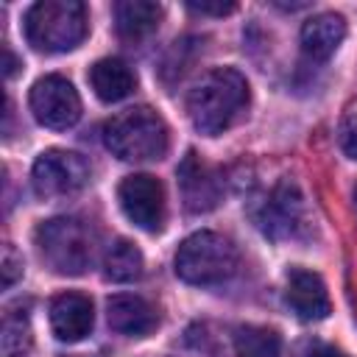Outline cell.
Instances as JSON below:
<instances>
[{"label":"cell","instance_id":"obj_20","mask_svg":"<svg viewBox=\"0 0 357 357\" xmlns=\"http://www.w3.org/2000/svg\"><path fill=\"white\" fill-rule=\"evenodd\" d=\"M20 276H22V257L17 254V248L11 243H6L3 257H0V282H3V287H11Z\"/></svg>","mask_w":357,"mask_h":357},{"label":"cell","instance_id":"obj_7","mask_svg":"<svg viewBox=\"0 0 357 357\" xmlns=\"http://www.w3.org/2000/svg\"><path fill=\"white\" fill-rule=\"evenodd\" d=\"M31 181L42 198L70 195V192H78L89 181V165L75 151L53 148V151L39 153V159L33 162V170H31Z\"/></svg>","mask_w":357,"mask_h":357},{"label":"cell","instance_id":"obj_21","mask_svg":"<svg viewBox=\"0 0 357 357\" xmlns=\"http://www.w3.org/2000/svg\"><path fill=\"white\" fill-rule=\"evenodd\" d=\"M340 148L349 159H357V112L346 114V120L340 123Z\"/></svg>","mask_w":357,"mask_h":357},{"label":"cell","instance_id":"obj_22","mask_svg":"<svg viewBox=\"0 0 357 357\" xmlns=\"http://www.w3.org/2000/svg\"><path fill=\"white\" fill-rule=\"evenodd\" d=\"M301 357H346L340 349H335L332 343H321V340H310L301 351Z\"/></svg>","mask_w":357,"mask_h":357},{"label":"cell","instance_id":"obj_4","mask_svg":"<svg viewBox=\"0 0 357 357\" xmlns=\"http://www.w3.org/2000/svg\"><path fill=\"white\" fill-rule=\"evenodd\" d=\"M42 259L56 273H84L98 257V234L78 218H53L36 229Z\"/></svg>","mask_w":357,"mask_h":357},{"label":"cell","instance_id":"obj_13","mask_svg":"<svg viewBox=\"0 0 357 357\" xmlns=\"http://www.w3.org/2000/svg\"><path fill=\"white\" fill-rule=\"evenodd\" d=\"M106 318L114 332L131 337H142L156 326V310L142 296H131V293L112 296L106 301Z\"/></svg>","mask_w":357,"mask_h":357},{"label":"cell","instance_id":"obj_16","mask_svg":"<svg viewBox=\"0 0 357 357\" xmlns=\"http://www.w3.org/2000/svg\"><path fill=\"white\" fill-rule=\"evenodd\" d=\"M159 20H162V6L151 3V0H123L114 6L117 33L123 39H131V42L153 33Z\"/></svg>","mask_w":357,"mask_h":357},{"label":"cell","instance_id":"obj_6","mask_svg":"<svg viewBox=\"0 0 357 357\" xmlns=\"http://www.w3.org/2000/svg\"><path fill=\"white\" fill-rule=\"evenodd\" d=\"M31 112L45 128H70L81 117V98L64 75H42L28 95Z\"/></svg>","mask_w":357,"mask_h":357},{"label":"cell","instance_id":"obj_18","mask_svg":"<svg viewBox=\"0 0 357 357\" xmlns=\"http://www.w3.org/2000/svg\"><path fill=\"white\" fill-rule=\"evenodd\" d=\"M234 351L237 357H279L282 337L268 326H240L234 332Z\"/></svg>","mask_w":357,"mask_h":357},{"label":"cell","instance_id":"obj_12","mask_svg":"<svg viewBox=\"0 0 357 357\" xmlns=\"http://www.w3.org/2000/svg\"><path fill=\"white\" fill-rule=\"evenodd\" d=\"M284 298L293 307V312L298 318H304V321H324L329 315V310H332L324 279L318 273L307 271V268H293L287 273Z\"/></svg>","mask_w":357,"mask_h":357},{"label":"cell","instance_id":"obj_25","mask_svg":"<svg viewBox=\"0 0 357 357\" xmlns=\"http://www.w3.org/2000/svg\"><path fill=\"white\" fill-rule=\"evenodd\" d=\"M354 201H357V190H354Z\"/></svg>","mask_w":357,"mask_h":357},{"label":"cell","instance_id":"obj_14","mask_svg":"<svg viewBox=\"0 0 357 357\" xmlns=\"http://www.w3.org/2000/svg\"><path fill=\"white\" fill-rule=\"evenodd\" d=\"M346 36V20L340 14H315L301 25V50L312 61H326Z\"/></svg>","mask_w":357,"mask_h":357},{"label":"cell","instance_id":"obj_11","mask_svg":"<svg viewBox=\"0 0 357 357\" xmlns=\"http://www.w3.org/2000/svg\"><path fill=\"white\" fill-rule=\"evenodd\" d=\"M95 310L84 293H61L50 301V326L53 335L64 343H78L92 332Z\"/></svg>","mask_w":357,"mask_h":357},{"label":"cell","instance_id":"obj_17","mask_svg":"<svg viewBox=\"0 0 357 357\" xmlns=\"http://www.w3.org/2000/svg\"><path fill=\"white\" fill-rule=\"evenodd\" d=\"M103 276L109 282L126 284L142 276V254L128 240H114L103 254Z\"/></svg>","mask_w":357,"mask_h":357},{"label":"cell","instance_id":"obj_15","mask_svg":"<svg viewBox=\"0 0 357 357\" xmlns=\"http://www.w3.org/2000/svg\"><path fill=\"white\" fill-rule=\"evenodd\" d=\"M89 84L103 103H117L134 92L137 75L123 59H100L89 67Z\"/></svg>","mask_w":357,"mask_h":357},{"label":"cell","instance_id":"obj_8","mask_svg":"<svg viewBox=\"0 0 357 357\" xmlns=\"http://www.w3.org/2000/svg\"><path fill=\"white\" fill-rule=\"evenodd\" d=\"M126 218L142 231H159L165 223V190L162 181L148 173H131L117 190Z\"/></svg>","mask_w":357,"mask_h":357},{"label":"cell","instance_id":"obj_5","mask_svg":"<svg viewBox=\"0 0 357 357\" xmlns=\"http://www.w3.org/2000/svg\"><path fill=\"white\" fill-rule=\"evenodd\" d=\"M237 248L218 231H195L176 251V273L187 284H223L237 271Z\"/></svg>","mask_w":357,"mask_h":357},{"label":"cell","instance_id":"obj_2","mask_svg":"<svg viewBox=\"0 0 357 357\" xmlns=\"http://www.w3.org/2000/svg\"><path fill=\"white\" fill-rule=\"evenodd\" d=\"M103 142L123 162L162 159L167 151V126L153 109L131 106L106 120Z\"/></svg>","mask_w":357,"mask_h":357},{"label":"cell","instance_id":"obj_9","mask_svg":"<svg viewBox=\"0 0 357 357\" xmlns=\"http://www.w3.org/2000/svg\"><path fill=\"white\" fill-rule=\"evenodd\" d=\"M259 226L273 240L298 237V231L307 226V206H304V195L296 181L284 178L276 184V190L271 192V198L262 206Z\"/></svg>","mask_w":357,"mask_h":357},{"label":"cell","instance_id":"obj_23","mask_svg":"<svg viewBox=\"0 0 357 357\" xmlns=\"http://www.w3.org/2000/svg\"><path fill=\"white\" fill-rule=\"evenodd\" d=\"M190 11H198V14H215V17H223L229 11H234V3H187Z\"/></svg>","mask_w":357,"mask_h":357},{"label":"cell","instance_id":"obj_19","mask_svg":"<svg viewBox=\"0 0 357 357\" xmlns=\"http://www.w3.org/2000/svg\"><path fill=\"white\" fill-rule=\"evenodd\" d=\"M31 326L22 315H14V312H6L3 318V332H0V349H3V357H22L28 349H31Z\"/></svg>","mask_w":357,"mask_h":357},{"label":"cell","instance_id":"obj_24","mask_svg":"<svg viewBox=\"0 0 357 357\" xmlns=\"http://www.w3.org/2000/svg\"><path fill=\"white\" fill-rule=\"evenodd\" d=\"M14 70H17V59H14V53L8 47H3V73H6V78H11Z\"/></svg>","mask_w":357,"mask_h":357},{"label":"cell","instance_id":"obj_1","mask_svg":"<svg viewBox=\"0 0 357 357\" xmlns=\"http://www.w3.org/2000/svg\"><path fill=\"white\" fill-rule=\"evenodd\" d=\"M248 106V81L234 67H215L190 89L187 114L195 131L206 137L223 134Z\"/></svg>","mask_w":357,"mask_h":357},{"label":"cell","instance_id":"obj_3","mask_svg":"<svg viewBox=\"0 0 357 357\" xmlns=\"http://www.w3.org/2000/svg\"><path fill=\"white\" fill-rule=\"evenodd\" d=\"M86 36V6L78 0H39L25 14V39L45 53H64Z\"/></svg>","mask_w":357,"mask_h":357},{"label":"cell","instance_id":"obj_10","mask_svg":"<svg viewBox=\"0 0 357 357\" xmlns=\"http://www.w3.org/2000/svg\"><path fill=\"white\" fill-rule=\"evenodd\" d=\"M181 204L187 212H209L220 201V178L198 153H187L176 170Z\"/></svg>","mask_w":357,"mask_h":357}]
</instances>
